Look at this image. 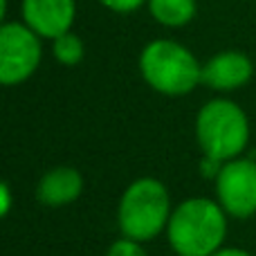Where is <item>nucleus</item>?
<instances>
[{
	"label": "nucleus",
	"instance_id": "f257e3e1",
	"mask_svg": "<svg viewBox=\"0 0 256 256\" xmlns=\"http://www.w3.org/2000/svg\"><path fill=\"white\" fill-rule=\"evenodd\" d=\"M227 218L218 200L194 196L173 207L164 234L178 256H212L225 243Z\"/></svg>",
	"mask_w": 256,
	"mask_h": 256
},
{
	"label": "nucleus",
	"instance_id": "f03ea898",
	"mask_svg": "<svg viewBox=\"0 0 256 256\" xmlns=\"http://www.w3.org/2000/svg\"><path fill=\"white\" fill-rule=\"evenodd\" d=\"M137 68L144 84L164 97H184L202 84V63L173 38H155L144 45Z\"/></svg>",
	"mask_w": 256,
	"mask_h": 256
},
{
	"label": "nucleus",
	"instance_id": "7ed1b4c3",
	"mask_svg": "<svg viewBox=\"0 0 256 256\" xmlns=\"http://www.w3.org/2000/svg\"><path fill=\"white\" fill-rule=\"evenodd\" d=\"M171 196L158 178H137L124 189L117 204V227L122 236L140 243L155 240L166 232L171 218Z\"/></svg>",
	"mask_w": 256,
	"mask_h": 256
},
{
	"label": "nucleus",
	"instance_id": "20e7f679",
	"mask_svg": "<svg viewBox=\"0 0 256 256\" xmlns=\"http://www.w3.org/2000/svg\"><path fill=\"white\" fill-rule=\"evenodd\" d=\"M196 142L202 155L220 162L240 158L250 144V120L245 110L232 99H209L196 115Z\"/></svg>",
	"mask_w": 256,
	"mask_h": 256
},
{
	"label": "nucleus",
	"instance_id": "39448f33",
	"mask_svg": "<svg viewBox=\"0 0 256 256\" xmlns=\"http://www.w3.org/2000/svg\"><path fill=\"white\" fill-rule=\"evenodd\" d=\"M34 30L18 20H4L0 27V84L12 88L36 74L43 61V43Z\"/></svg>",
	"mask_w": 256,
	"mask_h": 256
},
{
	"label": "nucleus",
	"instance_id": "423d86ee",
	"mask_svg": "<svg viewBox=\"0 0 256 256\" xmlns=\"http://www.w3.org/2000/svg\"><path fill=\"white\" fill-rule=\"evenodd\" d=\"M214 182L216 200L230 218L245 220L256 214V162L248 158L227 160Z\"/></svg>",
	"mask_w": 256,
	"mask_h": 256
},
{
	"label": "nucleus",
	"instance_id": "0eeeda50",
	"mask_svg": "<svg viewBox=\"0 0 256 256\" xmlns=\"http://www.w3.org/2000/svg\"><path fill=\"white\" fill-rule=\"evenodd\" d=\"M22 22L40 38L54 40L72 32L76 18V0H22Z\"/></svg>",
	"mask_w": 256,
	"mask_h": 256
},
{
	"label": "nucleus",
	"instance_id": "6e6552de",
	"mask_svg": "<svg viewBox=\"0 0 256 256\" xmlns=\"http://www.w3.org/2000/svg\"><path fill=\"white\" fill-rule=\"evenodd\" d=\"M254 76V63L240 50H222L202 63V86L216 92H234Z\"/></svg>",
	"mask_w": 256,
	"mask_h": 256
},
{
	"label": "nucleus",
	"instance_id": "1a4fd4ad",
	"mask_svg": "<svg viewBox=\"0 0 256 256\" xmlns=\"http://www.w3.org/2000/svg\"><path fill=\"white\" fill-rule=\"evenodd\" d=\"M81 194H84V176L79 173V168L68 166V164L45 171L36 184L38 202L52 209L68 207L74 200H79Z\"/></svg>",
	"mask_w": 256,
	"mask_h": 256
},
{
	"label": "nucleus",
	"instance_id": "9d476101",
	"mask_svg": "<svg viewBox=\"0 0 256 256\" xmlns=\"http://www.w3.org/2000/svg\"><path fill=\"white\" fill-rule=\"evenodd\" d=\"M146 7H148L153 20L168 30H180V27L189 25L198 14L196 0H148Z\"/></svg>",
	"mask_w": 256,
	"mask_h": 256
},
{
	"label": "nucleus",
	"instance_id": "9b49d317",
	"mask_svg": "<svg viewBox=\"0 0 256 256\" xmlns=\"http://www.w3.org/2000/svg\"><path fill=\"white\" fill-rule=\"evenodd\" d=\"M52 54L61 66H68V68L79 66L86 56L84 38L76 36L74 32H66V34H61L58 38L52 40Z\"/></svg>",
	"mask_w": 256,
	"mask_h": 256
},
{
	"label": "nucleus",
	"instance_id": "f8f14e48",
	"mask_svg": "<svg viewBox=\"0 0 256 256\" xmlns=\"http://www.w3.org/2000/svg\"><path fill=\"white\" fill-rule=\"evenodd\" d=\"M106 256H148V254H146V250H144V243L122 236V238H117L115 243L108 248Z\"/></svg>",
	"mask_w": 256,
	"mask_h": 256
},
{
	"label": "nucleus",
	"instance_id": "ddd939ff",
	"mask_svg": "<svg viewBox=\"0 0 256 256\" xmlns=\"http://www.w3.org/2000/svg\"><path fill=\"white\" fill-rule=\"evenodd\" d=\"M102 7H106L108 12L115 14H132L137 12L140 7H144L148 0H97Z\"/></svg>",
	"mask_w": 256,
	"mask_h": 256
},
{
	"label": "nucleus",
	"instance_id": "4468645a",
	"mask_svg": "<svg viewBox=\"0 0 256 256\" xmlns=\"http://www.w3.org/2000/svg\"><path fill=\"white\" fill-rule=\"evenodd\" d=\"M222 164L225 162H220V160H214V158H209V155H202V160H200V173H202V178H207V180H216L220 168H222Z\"/></svg>",
	"mask_w": 256,
	"mask_h": 256
},
{
	"label": "nucleus",
	"instance_id": "2eb2a0df",
	"mask_svg": "<svg viewBox=\"0 0 256 256\" xmlns=\"http://www.w3.org/2000/svg\"><path fill=\"white\" fill-rule=\"evenodd\" d=\"M9 209H12V186L7 182H2L0 184V216L7 218Z\"/></svg>",
	"mask_w": 256,
	"mask_h": 256
},
{
	"label": "nucleus",
	"instance_id": "dca6fc26",
	"mask_svg": "<svg viewBox=\"0 0 256 256\" xmlns=\"http://www.w3.org/2000/svg\"><path fill=\"white\" fill-rule=\"evenodd\" d=\"M212 256H254V254L243 248H225V245H222V248L218 250V252H214Z\"/></svg>",
	"mask_w": 256,
	"mask_h": 256
}]
</instances>
